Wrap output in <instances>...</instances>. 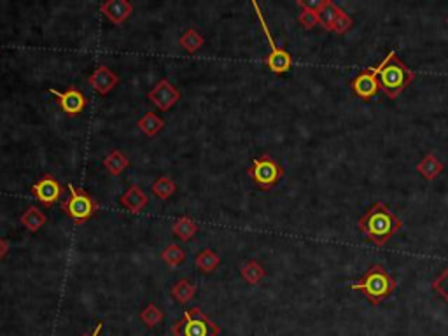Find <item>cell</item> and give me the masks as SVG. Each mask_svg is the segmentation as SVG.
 <instances>
[{"label":"cell","instance_id":"31","mask_svg":"<svg viewBox=\"0 0 448 336\" xmlns=\"http://www.w3.org/2000/svg\"><path fill=\"white\" fill-rule=\"evenodd\" d=\"M102 326H104V324H102V323H100V324H98V326H97V328H95L93 335H90V336H98V333H100V331H102Z\"/></svg>","mask_w":448,"mask_h":336},{"label":"cell","instance_id":"21","mask_svg":"<svg viewBox=\"0 0 448 336\" xmlns=\"http://www.w3.org/2000/svg\"><path fill=\"white\" fill-rule=\"evenodd\" d=\"M130 165V160L125 156V153L123 151H112V153L107 154V158L104 160V167L107 168V172L111 173V175H121L123 172H125L126 168H128Z\"/></svg>","mask_w":448,"mask_h":336},{"label":"cell","instance_id":"29","mask_svg":"<svg viewBox=\"0 0 448 336\" xmlns=\"http://www.w3.org/2000/svg\"><path fill=\"white\" fill-rule=\"evenodd\" d=\"M431 288L448 303V267L433 281Z\"/></svg>","mask_w":448,"mask_h":336},{"label":"cell","instance_id":"26","mask_svg":"<svg viewBox=\"0 0 448 336\" xmlns=\"http://www.w3.org/2000/svg\"><path fill=\"white\" fill-rule=\"evenodd\" d=\"M298 6L301 7V13H299L298 16L299 25H301L303 28H306V30H313L315 27H319L320 25L319 13H317L315 9H312V7L306 6L305 0H298Z\"/></svg>","mask_w":448,"mask_h":336},{"label":"cell","instance_id":"13","mask_svg":"<svg viewBox=\"0 0 448 336\" xmlns=\"http://www.w3.org/2000/svg\"><path fill=\"white\" fill-rule=\"evenodd\" d=\"M90 84L98 95L105 97V95H109L116 86H118L119 77L116 76L109 67L100 65L97 67V70H93V74L90 76Z\"/></svg>","mask_w":448,"mask_h":336},{"label":"cell","instance_id":"25","mask_svg":"<svg viewBox=\"0 0 448 336\" xmlns=\"http://www.w3.org/2000/svg\"><path fill=\"white\" fill-rule=\"evenodd\" d=\"M151 191H153L154 196L160 198V200H168V198H170L172 194L177 191V184L174 182V179H172V177L165 175V177H160V179L154 180Z\"/></svg>","mask_w":448,"mask_h":336},{"label":"cell","instance_id":"5","mask_svg":"<svg viewBox=\"0 0 448 336\" xmlns=\"http://www.w3.org/2000/svg\"><path fill=\"white\" fill-rule=\"evenodd\" d=\"M69 193L70 196L69 200L63 201L62 210L65 212L74 222H77V224H83V222L90 221L98 210L97 201H95L86 191L81 189V187L72 186V184H69Z\"/></svg>","mask_w":448,"mask_h":336},{"label":"cell","instance_id":"12","mask_svg":"<svg viewBox=\"0 0 448 336\" xmlns=\"http://www.w3.org/2000/svg\"><path fill=\"white\" fill-rule=\"evenodd\" d=\"M30 193L46 207H51L62 198L63 187L53 175H44L30 187Z\"/></svg>","mask_w":448,"mask_h":336},{"label":"cell","instance_id":"7","mask_svg":"<svg viewBox=\"0 0 448 336\" xmlns=\"http://www.w3.org/2000/svg\"><path fill=\"white\" fill-rule=\"evenodd\" d=\"M252 7H254V11H256L257 20H259L261 28H263V32H264V37H266L268 44H270V55H268L266 60H264V65H266L268 69H270L273 74L289 72V70H291V67H292V56L289 55V53L285 51V49L278 48V46H277V42H275V39H273V35H271L270 28H268L266 20H264V16H263V13H261L259 6H257V2H252Z\"/></svg>","mask_w":448,"mask_h":336},{"label":"cell","instance_id":"28","mask_svg":"<svg viewBox=\"0 0 448 336\" xmlns=\"http://www.w3.org/2000/svg\"><path fill=\"white\" fill-rule=\"evenodd\" d=\"M140 319H142V323L146 324L147 328H154L163 321V312H161L154 303H149V305L140 312Z\"/></svg>","mask_w":448,"mask_h":336},{"label":"cell","instance_id":"20","mask_svg":"<svg viewBox=\"0 0 448 336\" xmlns=\"http://www.w3.org/2000/svg\"><path fill=\"white\" fill-rule=\"evenodd\" d=\"M137 126H139V130L144 133V135L156 137L158 133L163 130L165 121L160 118V116L154 114V112H147V114H144L142 118L137 121Z\"/></svg>","mask_w":448,"mask_h":336},{"label":"cell","instance_id":"14","mask_svg":"<svg viewBox=\"0 0 448 336\" xmlns=\"http://www.w3.org/2000/svg\"><path fill=\"white\" fill-rule=\"evenodd\" d=\"M100 13L112 25H123L133 13V6L128 0H107L100 6Z\"/></svg>","mask_w":448,"mask_h":336},{"label":"cell","instance_id":"32","mask_svg":"<svg viewBox=\"0 0 448 336\" xmlns=\"http://www.w3.org/2000/svg\"><path fill=\"white\" fill-rule=\"evenodd\" d=\"M447 23H448V20H447Z\"/></svg>","mask_w":448,"mask_h":336},{"label":"cell","instance_id":"17","mask_svg":"<svg viewBox=\"0 0 448 336\" xmlns=\"http://www.w3.org/2000/svg\"><path fill=\"white\" fill-rule=\"evenodd\" d=\"M172 233L179 240H182V242H189L198 233V224L191 217H188V215H182V217L175 219L174 226H172Z\"/></svg>","mask_w":448,"mask_h":336},{"label":"cell","instance_id":"22","mask_svg":"<svg viewBox=\"0 0 448 336\" xmlns=\"http://www.w3.org/2000/svg\"><path fill=\"white\" fill-rule=\"evenodd\" d=\"M240 275H242V278L249 285H256L263 281L266 271H264V268L261 267V263H257V261H247V263H243L242 268H240Z\"/></svg>","mask_w":448,"mask_h":336},{"label":"cell","instance_id":"18","mask_svg":"<svg viewBox=\"0 0 448 336\" xmlns=\"http://www.w3.org/2000/svg\"><path fill=\"white\" fill-rule=\"evenodd\" d=\"M195 264L202 274H212L221 264V256L212 249H203L196 254Z\"/></svg>","mask_w":448,"mask_h":336},{"label":"cell","instance_id":"2","mask_svg":"<svg viewBox=\"0 0 448 336\" xmlns=\"http://www.w3.org/2000/svg\"><path fill=\"white\" fill-rule=\"evenodd\" d=\"M396 278L386 270V267L375 263L369 267V270L361 278L351 284V289L352 291H361L373 305H380L393 296V293L396 291Z\"/></svg>","mask_w":448,"mask_h":336},{"label":"cell","instance_id":"16","mask_svg":"<svg viewBox=\"0 0 448 336\" xmlns=\"http://www.w3.org/2000/svg\"><path fill=\"white\" fill-rule=\"evenodd\" d=\"M417 170H419V173L424 177V179L435 180L436 177H438L440 173L445 170V165L440 161V158L436 156L435 153H429V154H426L424 158H422L421 163L417 165Z\"/></svg>","mask_w":448,"mask_h":336},{"label":"cell","instance_id":"30","mask_svg":"<svg viewBox=\"0 0 448 336\" xmlns=\"http://www.w3.org/2000/svg\"><path fill=\"white\" fill-rule=\"evenodd\" d=\"M7 253H9V242L0 236V261L7 256Z\"/></svg>","mask_w":448,"mask_h":336},{"label":"cell","instance_id":"11","mask_svg":"<svg viewBox=\"0 0 448 336\" xmlns=\"http://www.w3.org/2000/svg\"><path fill=\"white\" fill-rule=\"evenodd\" d=\"M147 98H149L161 112H167L181 100V91H179L168 79H161L160 83L147 93Z\"/></svg>","mask_w":448,"mask_h":336},{"label":"cell","instance_id":"9","mask_svg":"<svg viewBox=\"0 0 448 336\" xmlns=\"http://www.w3.org/2000/svg\"><path fill=\"white\" fill-rule=\"evenodd\" d=\"M49 93L55 97V100L58 102L60 109H62L63 112H65L69 118H76V116H79L81 112L84 111V107H86L88 100L86 97H84V93L81 90H77V88H69L67 91H56V90H49Z\"/></svg>","mask_w":448,"mask_h":336},{"label":"cell","instance_id":"1","mask_svg":"<svg viewBox=\"0 0 448 336\" xmlns=\"http://www.w3.org/2000/svg\"><path fill=\"white\" fill-rule=\"evenodd\" d=\"M403 229V221L383 201H376L359 219V231L372 243L382 247Z\"/></svg>","mask_w":448,"mask_h":336},{"label":"cell","instance_id":"23","mask_svg":"<svg viewBox=\"0 0 448 336\" xmlns=\"http://www.w3.org/2000/svg\"><path fill=\"white\" fill-rule=\"evenodd\" d=\"M195 295H196V285L193 284L189 278H181V281L172 288V296H174L181 305H186V303L191 302V300L195 298Z\"/></svg>","mask_w":448,"mask_h":336},{"label":"cell","instance_id":"10","mask_svg":"<svg viewBox=\"0 0 448 336\" xmlns=\"http://www.w3.org/2000/svg\"><path fill=\"white\" fill-rule=\"evenodd\" d=\"M352 91L354 95H358L361 100H369V98L375 97L380 90L379 84V65L368 67L366 70L359 72L355 76V79L352 81Z\"/></svg>","mask_w":448,"mask_h":336},{"label":"cell","instance_id":"27","mask_svg":"<svg viewBox=\"0 0 448 336\" xmlns=\"http://www.w3.org/2000/svg\"><path fill=\"white\" fill-rule=\"evenodd\" d=\"M161 260H163L168 267L175 268L179 267V264L184 263L186 250L182 249L181 246H177V243H170V246L165 247V250L161 253Z\"/></svg>","mask_w":448,"mask_h":336},{"label":"cell","instance_id":"8","mask_svg":"<svg viewBox=\"0 0 448 336\" xmlns=\"http://www.w3.org/2000/svg\"><path fill=\"white\" fill-rule=\"evenodd\" d=\"M317 13L320 18V27L338 35L348 32L354 25L352 18L338 4L331 2V0H320V7Z\"/></svg>","mask_w":448,"mask_h":336},{"label":"cell","instance_id":"15","mask_svg":"<svg viewBox=\"0 0 448 336\" xmlns=\"http://www.w3.org/2000/svg\"><path fill=\"white\" fill-rule=\"evenodd\" d=\"M119 201H121V205L128 212H132V214H139V212H142L144 208H146V205L149 203V196L144 193L142 187L133 184V186H130L128 189L123 193L121 200Z\"/></svg>","mask_w":448,"mask_h":336},{"label":"cell","instance_id":"3","mask_svg":"<svg viewBox=\"0 0 448 336\" xmlns=\"http://www.w3.org/2000/svg\"><path fill=\"white\" fill-rule=\"evenodd\" d=\"M415 79V72L408 69L396 56V51H391L383 62L379 63V84L380 90L386 91L389 98H398L401 91L410 86Z\"/></svg>","mask_w":448,"mask_h":336},{"label":"cell","instance_id":"19","mask_svg":"<svg viewBox=\"0 0 448 336\" xmlns=\"http://www.w3.org/2000/svg\"><path fill=\"white\" fill-rule=\"evenodd\" d=\"M46 221H48L46 214L37 207H28L21 215V224L30 233H37L46 224Z\"/></svg>","mask_w":448,"mask_h":336},{"label":"cell","instance_id":"4","mask_svg":"<svg viewBox=\"0 0 448 336\" xmlns=\"http://www.w3.org/2000/svg\"><path fill=\"white\" fill-rule=\"evenodd\" d=\"M249 177L252 182L259 187L261 191H270L271 187L277 186L284 177V168L278 163L275 158L270 154H263V156L252 160L249 167Z\"/></svg>","mask_w":448,"mask_h":336},{"label":"cell","instance_id":"24","mask_svg":"<svg viewBox=\"0 0 448 336\" xmlns=\"http://www.w3.org/2000/svg\"><path fill=\"white\" fill-rule=\"evenodd\" d=\"M179 44H181V48L186 49L189 55H195V53L205 44V39L200 35V32L196 30V28H188V30L181 35V39H179Z\"/></svg>","mask_w":448,"mask_h":336},{"label":"cell","instance_id":"6","mask_svg":"<svg viewBox=\"0 0 448 336\" xmlns=\"http://www.w3.org/2000/svg\"><path fill=\"white\" fill-rule=\"evenodd\" d=\"M175 336H217L219 328L200 309H191L174 326Z\"/></svg>","mask_w":448,"mask_h":336}]
</instances>
